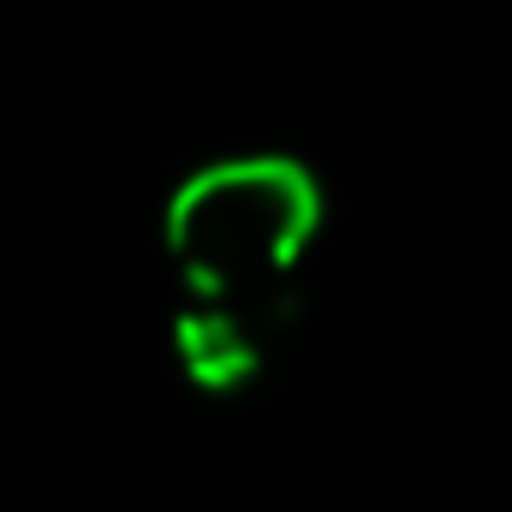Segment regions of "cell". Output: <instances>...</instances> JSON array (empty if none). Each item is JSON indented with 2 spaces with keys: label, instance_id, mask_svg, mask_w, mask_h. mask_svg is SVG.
<instances>
[{
  "label": "cell",
  "instance_id": "1",
  "mask_svg": "<svg viewBox=\"0 0 512 512\" xmlns=\"http://www.w3.org/2000/svg\"><path fill=\"white\" fill-rule=\"evenodd\" d=\"M322 233V185L292 155H227L197 167L161 215V239L191 298L286 292Z\"/></svg>",
  "mask_w": 512,
  "mask_h": 512
},
{
  "label": "cell",
  "instance_id": "2",
  "mask_svg": "<svg viewBox=\"0 0 512 512\" xmlns=\"http://www.w3.org/2000/svg\"><path fill=\"white\" fill-rule=\"evenodd\" d=\"M286 316H292L286 292H268V298H191L179 328H173L179 370L197 387H209V393H239L268 364V346H274Z\"/></svg>",
  "mask_w": 512,
  "mask_h": 512
}]
</instances>
